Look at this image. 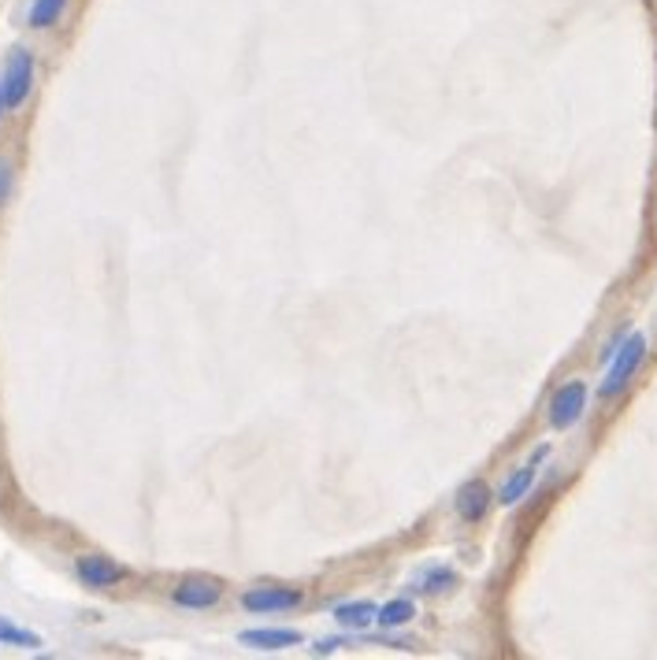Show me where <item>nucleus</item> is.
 Masks as SVG:
<instances>
[{
  "label": "nucleus",
  "instance_id": "13",
  "mask_svg": "<svg viewBox=\"0 0 657 660\" xmlns=\"http://www.w3.org/2000/svg\"><path fill=\"white\" fill-rule=\"evenodd\" d=\"M449 587H457V575H454V568H446V564H431L427 571H420V579H417V593H446Z\"/></svg>",
  "mask_w": 657,
  "mask_h": 660
},
{
  "label": "nucleus",
  "instance_id": "3",
  "mask_svg": "<svg viewBox=\"0 0 657 660\" xmlns=\"http://www.w3.org/2000/svg\"><path fill=\"white\" fill-rule=\"evenodd\" d=\"M74 575H79V582L90 590H112L130 579V568L119 561H112L105 553H82L79 561H74Z\"/></svg>",
  "mask_w": 657,
  "mask_h": 660
},
{
  "label": "nucleus",
  "instance_id": "15",
  "mask_svg": "<svg viewBox=\"0 0 657 660\" xmlns=\"http://www.w3.org/2000/svg\"><path fill=\"white\" fill-rule=\"evenodd\" d=\"M12 182H15V175H12V164L8 160H0V204L12 197Z\"/></svg>",
  "mask_w": 657,
  "mask_h": 660
},
{
  "label": "nucleus",
  "instance_id": "11",
  "mask_svg": "<svg viewBox=\"0 0 657 660\" xmlns=\"http://www.w3.org/2000/svg\"><path fill=\"white\" fill-rule=\"evenodd\" d=\"M412 616H417V605H412V598H394V601H387V605L375 609V624L387 627V630L409 627Z\"/></svg>",
  "mask_w": 657,
  "mask_h": 660
},
{
  "label": "nucleus",
  "instance_id": "12",
  "mask_svg": "<svg viewBox=\"0 0 657 660\" xmlns=\"http://www.w3.org/2000/svg\"><path fill=\"white\" fill-rule=\"evenodd\" d=\"M531 486H535V464H524L520 471H513V475L502 483V494H497V502H502V505H516L520 497H528Z\"/></svg>",
  "mask_w": 657,
  "mask_h": 660
},
{
  "label": "nucleus",
  "instance_id": "8",
  "mask_svg": "<svg viewBox=\"0 0 657 660\" xmlns=\"http://www.w3.org/2000/svg\"><path fill=\"white\" fill-rule=\"evenodd\" d=\"M238 643L253 646V649H265V653H275V649L302 646V630H294V627H253V630H242Z\"/></svg>",
  "mask_w": 657,
  "mask_h": 660
},
{
  "label": "nucleus",
  "instance_id": "17",
  "mask_svg": "<svg viewBox=\"0 0 657 660\" xmlns=\"http://www.w3.org/2000/svg\"><path fill=\"white\" fill-rule=\"evenodd\" d=\"M4 111H8V108H4V97H0V119H4Z\"/></svg>",
  "mask_w": 657,
  "mask_h": 660
},
{
  "label": "nucleus",
  "instance_id": "14",
  "mask_svg": "<svg viewBox=\"0 0 657 660\" xmlns=\"http://www.w3.org/2000/svg\"><path fill=\"white\" fill-rule=\"evenodd\" d=\"M0 646H15V649H42L45 643L26 627H15L12 620L0 616Z\"/></svg>",
  "mask_w": 657,
  "mask_h": 660
},
{
  "label": "nucleus",
  "instance_id": "1",
  "mask_svg": "<svg viewBox=\"0 0 657 660\" xmlns=\"http://www.w3.org/2000/svg\"><path fill=\"white\" fill-rule=\"evenodd\" d=\"M34 74H37L34 52L31 49H12V56L4 60V71H0V97H4L8 111L26 105V97L34 93Z\"/></svg>",
  "mask_w": 657,
  "mask_h": 660
},
{
  "label": "nucleus",
  "instance_id": "5",
  "mask_svg": "<svg viewBox=\"0 0 657 660\" xmlns=\"http://www.w3.org/2000/svg\"><path fill=\"white\" fill-rule=\"evenodd\" d=\"M305 601V593L297 587H253L242 593V609L253 616H271V612H290Z\"/></svg>",
  "mask_w": 657,
  "mask_h": 660
},
{
  "label": "nucleus",
  "instance_id": "4",
  "mask_svg": "<svg viewBox=\"0 0 657 660\" xmlns=\"http://www.w3.org/2000/svg\"><path fill=\"white\" fill-rule=\"evenodd\" d=\"M223 601V582L209 579V575H190L178 579L172 587V605L186 612H209Z\"/></svg>",
  "mask_w": 657,
  "mask_h": 660
},
{
  "label": "nucleus",
  "instance_id": "2",
  "mask_svg": "<svg viewBox=\"0 0 657 660\" xmlns=\"http://www.w3.org/2000/svg\"><path fill=\"white\" fill-rule=\"evenodd\" d=\"M609 356H613V361H609V372H606V382H602V398H617V393L635 379V372H640V364L646 356V338L627 334L617 342V349Z\"/></svg>",
  "mask_w": 657,
  "mask_h": 660
},
{
  "label": "nucleus",
  "instance_id": "9",
  "mask_svg": "<svg viewBox=\"0 0 657 660\" xmlns=\"http://www.w3.org/2000/svg\"><path fill=\"white\" fill-rule=\"evenodd\" d=\"M375 609L372 601H342V605H335V624L345 627V630H368L375 624Z\"/></svg>",
  "mask_w": 657,
  "mask_h": 660
},
{
  "label": "nucleus",
  "instance_id": "6",
  "mask_svg": "<svg viewBox=\"0 0 657 660\" xmlns=\"http://www.w3.org/2000/svg\"><path fill=\"white\" fill-rule=\"evenodd\" d=\"M584 409H587V382L572 379L550 398V423L558 431H568V427H576V423H579Z\"/></svg>",
  "mask_w": 657,
  "mask_h": 660
},
{
  "label": "nucleus",
  "instance_id": "7",
  "mask_svg": "<svg viewBox=\"0 0 657 660\" xmlns=\"http://www.w3.org/2000/svg\"><path fill=\"white\" fill-rule=\"evenodd\" d=\"M491 486L483 483V479H472V483H465L461 490H457V516H461L465 523H480L486 520V512H491Z\"/></svg>",
  "mask_w": 657,
  "mask_h": 660
},
{
  "label": "nucleus",
  "instance_id": "10",
  "mask_svg": "<svg viewBox=\"0 0 657 660\" xmlns=\"http://www.w3.org/2000/svg\"><path fill=\"white\" fill-rule=\"evenodd\" d=\"M68 4L71 0H31L26 23H31L34 31H52V26L63 19V12H68Z\"/></svg>",
  "mask_w": 657,
  "mask_h": 660
},
{
  "label": "nucleus",
  "instance_id": "16",
  "mask_svg": "<svg viewBox=\"0 0 657 660\" xmlns=\"http://www.w3.org/2000/svg\"><path fill=\"white\" fill-rule=\"evenodd\" d=\"M338 646H345V643H342V638H324V643H320V646H316V653H324V657H327V653H335V649H338Z\"/></svg>",
  "mask_w": 657,
  "mask_h": 660
}]
</instances>
